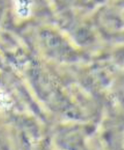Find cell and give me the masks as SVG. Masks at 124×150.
I'll return each mask as SVG.
<instances>
[{
	"instance_id": "6da1fadb",
	"label": "cell",
	"mask_w": 124,
	"mask_h": 150,
	"mask_svg": "<svg viewBox=\"0 0 124 150\" xmlns=\"http://www.w3.org/2000/svg\"><path fill=\"white\" fill-rule=\"evenodd\" d=\"M11 105L10 98L2 89H0V110L9 109Z\"/></svg>"
}]
</instances>
